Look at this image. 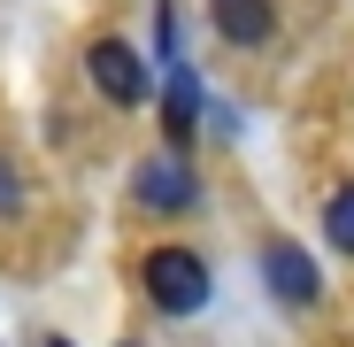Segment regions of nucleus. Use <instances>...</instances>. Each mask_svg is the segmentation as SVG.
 <instances>
[{
  "label": "nucleus",
  "mask_w": 354,
  "mask_h": 347,
  "mask_svg": "<svg viewBox=\"0 0 354 347\" xmlns=\"http://www.w3.org/2000/svg\"><path fill=\"white\" fill-rule=\"evenodd\" d=\"M131 201L154 208V216H177V208H193L201 186H193V170L177 162V154H147L139 162V178H131Z\"/></svg>",
  "instance_id": "4"
},
{
  "label": "nucleus",
  "mask_w": 354,
  "mask_h": 347,
  "mask_svg": "<svg viewBox=\"0 0 354 347\" xmlns=\"http://www.w3.org/2000/svg\"><path fill=\"white\" fill-rule=\"evenodd\" d=\"M16 208H24V186H16V162L0 154V216H16Z\"/></svg>",
  "instance_id": "8"
},
{
  "label": "nucleus",
  "mask_w": 354,
  "mask_h": 347,
  "mask_svg": "<svg viewBox=\"0 0 354 347\" xmlns=\"http://www.w3.org/2000/svg\"><path fill=\"white\" fill-rule=\"evenodd\" d=\"M139 278H147V301H154L162 317H201L208 294H216V278H208V263H201L193 247H154Z\"/></svg>",
  "instance_id": "1"
},
{
  "label": "nucleus",
  "mask_w": 354,
  "mask_h": 347,
  "mask_svg": "<svg viewBox=\"0 0 354 347\" xmlns=\"http://www.w3.org/2000/svg\"><path fill=\"white\" fill-rule=\"evenodd\" d=\"M270 0H216V31L231 39V46H262L270 39Z\"/></svg>",
  "instance_id": "6"
},
{
  "label": "nucleus",
  "mask_w": 354,
  "mask_h": 347,
  "mask_svg": "<svg viewBox=\"0 0 354 347\" xmlns=\"http://www.w3.org/2000/svg\"><path fill=\"white\" fill-rule=\"evenodd\" d=\"M324 240H331L339 255H354V186H339V193L324 201Z\"/></svg>",
  "instance_id": "7"
},
{
  "label": "nucleus",
  "mask_w": 354,
  "mask_h": 347,
  "mask_svg": "<svg viewBox=\"0 0 354 347\" xmlns=\"http://www.w3.org/2000/svg\"><path fill=\"white\" fill-rule=\"evenodd\" d=\"M201 116H208V100H201V78H193L185 62H177V70H169V93H162V132H169L177 147H193Z\"/></svg>",
  "instance_id": "5"
},
{
  "label": "nucleus",
  "mask_w": 354,
  "mask_h": 347,
  "mask_svg": "<svg viewBox=\"0 0 354 347\" xmlns=\"http://www.w3.org/2000/svg\"><path fill=\"white\" fill-rule=\"evenodd\" d=\"M85 70H93V85H100V100H115V108H139L147 100V54L131 46V39H93L85 46Z\"/></svg>",
  "instance_id": "2"
},
{
  "label": "nucleus",
  "mask_w": 354,
  "mask_h": 347,
  "mask_svg": "<svg viewBox=\"0 0 354 347\" xmlns=\"http://www.w3.org/2000/svg\"><path fill=\"white\" fill-rule=\"evenodd\" d=\"M46 347H70V339H46Z\"/></svg>",
  "instance_id": "9"
},
{
  "label": "nucleus",
  "mask_w": 354,
  "mask_h": 347,
  "mask_svg": "<svg viewBox=\"0 0 354 347\" xmlns=\"http://www.w3.org/2000/svg\"><path fill=\"white\" fill-rule=\"evenodd\" d=\"M262 285H270L285 309H316L324 270L308 263V247H301V240H270V247H262Z\"/></svg>",
  "instance_id": "3"
}]
</instances>
